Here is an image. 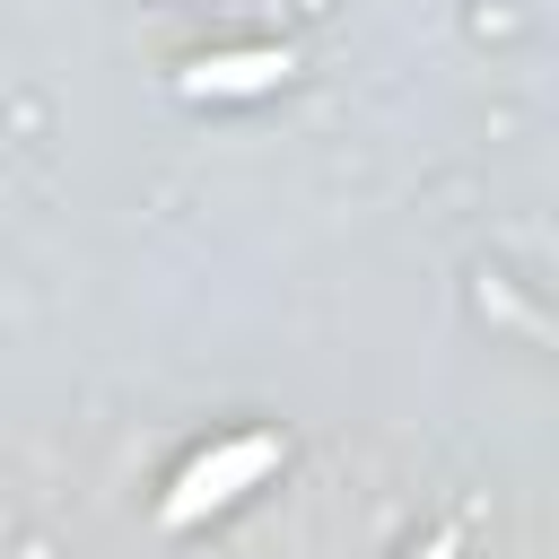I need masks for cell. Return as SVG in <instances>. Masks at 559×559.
Here are the masks:
<instances>
[{"instance_id":"6da1fadb","label":"cell","mask_w":559,"mask_h":559,"mask_svg":"<svg viewBox=\"0 0 559 559\" xmlns=\"http://www.w3.org/2000/svg\"><path fill=\"white\" fill-rule=\"evenodd\" d=\"M253 472H271V437H245V445H227L218 463H201V472H183V489L166 498V524H192L201 507H218V498H236V480H253Z\"/></svg>"},{"instance_id":"7a4b0ae2","label":"cell","mask_w":559,"mask_h":559,"mask_svg":"<svg viewBox=\"0 0 559 559\" xmlns=\"http://www.w3.org/2000/svg\"><path fill=\"white\" fill-rule=\"evenodd\" d=\"M428 559H454V542H437V550H428Z\"/></svg>"}]
</instances>
